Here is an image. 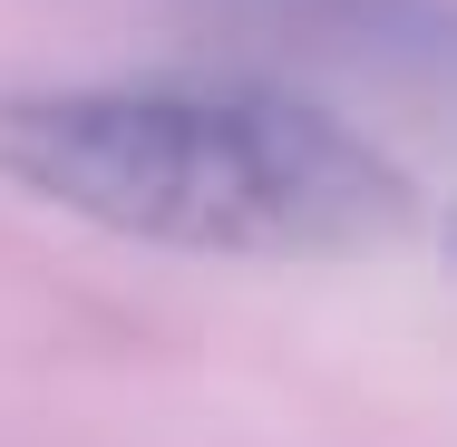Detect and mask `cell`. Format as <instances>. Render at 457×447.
Instances as JSON below:
<instances>
[{
	"mask_svg": "<svg viewBox=\"0 0 457 447\" xmlns=\"http://www.w3.org/2000/svg\"><path fill=\"white\" fill-rule=\"evenodd\" d=\"M0 185L214 263H370L419 244V176L273 69H146L0 97Z\"/></svg>",
	"mask_w": 457,
	"mask_h": 447,
	"instance_id": "6da1fadb",
	"label": "cell"
},
{
	"mask_svg": "<svg viewBox=\"0 0 457 447\" xmlns=\"http://www.w3.org/2000/svg\"><path fill=\"white\" fill-rule=\"evenodd\" d=\"M224 49L244 69H273L302 88H409L438 97L448 69V20L438 0H224Z\"/></svg>",
	"mask_w": 457,
	"mask_h": 447,
	"instance_id": "7a4b0ae2",
	"label": "cell"
}]
</instances>
